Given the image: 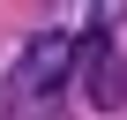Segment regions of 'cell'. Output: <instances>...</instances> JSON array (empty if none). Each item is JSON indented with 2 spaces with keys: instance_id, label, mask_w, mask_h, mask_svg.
Masks as SVG:
<instances>
[{
  "instance_id": "1",
  "label": "cell",
  "mask_w": 127,
  "mask_h": 120,
  "mask_svg": "<svg viewBox=\"0 0 127 120\" xmlns=\"http://www.w3.org/2000/svg\"><path fill=\"white\" fill-rule=\"evenodd\" d=\"M8 90H15V98H8L15 120L60 105V90H75V30H37L30 53L15 60V83H8Z\"/></svg>"
},
{
  "instance_id": "2",
  "label": "cell",
  "mask_w": 127,
  "mask_h": 120,
  "mask_svg": "<svg viewBox=\"0 0 127 120\" xmlns=\"http://www.w3.org/2000/svg\"><path fill=\"white\" fill-rule=\"evenodd\" d=\"M75 90H90L105 113L127 105V68H120V53L105 30H75Z\"/></svg>"
}]
</instances>
